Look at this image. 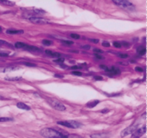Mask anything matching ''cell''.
<instances>
[{"mask_svg":"<svg viewBox=\"0 0 147 138\" xmlns=\"http://www.w3.org/2000/svg\"><path fill=\"white\" fill-rule=\"evenodd\" d=\"M94 55H95V57L98 59H103V56L100 55L99 54H95Z\"/></svg>","mask_w":147,"mask_h":138,"instance_id":"obj_36","label":"cell"},{"mask_svg":"<svg viewBox=\"0 0 147 138\" xmlns=\"http://www.w3.org/2000/svg\"><path fill=\"white\" fill-rule=\"evenodd\" d=\"M91 138H108V135L107 133H96L91 135Z\"/></svg>","mask_w":147,"mask_h":138,"instance_id":"obj_8","label":"cell"},{"mask_svg":"<svg viewBox=\"0 0 147 138\" xmlns=\"http://www.w3.org/2000/svg\"><path fill=\"white\" fill-rule=\"evenodd\" d=\"M64 61H65L64 58H57V59L53 60V62H57V63H63V62H64Z\"/></svg>","mask_w":147,"mask_h":138,"instance_id":"obj_22","label":"cell"},{"mask_svg":"<svg viewBox=\"0 0 147 138\" xmlns=\"http://www.w3.org/2000/svg\"><path fill=\"white\" fill-rule=\"evenodd\" d=\"M22 64L23 65H25V66H27V67H36V65H35V64H32V63H30V62H22Z\"/></svg>","mask_w":147,"mask_h":138,"instance_id":"obj_23","label":"cell"},{"mask_svg":"<svg viewBox=\"0 0 147 138\" xmlns=\"http://www.w3.org/2000/svg\"><path fill=\"white\" fill-rule=\"evenodd\" d=\"M27 45H25V43L23 42H17L14 44V46L17 49H21V48H25L26 46Z\"/></svg>","mask_w":147,"mask_h":138,"instance_id":"obj_17","label":"cell"},{"mask_svg":"<svg viewBox=\"0 0 147 138\" xmlns=\"http://www.w3.org/2000/svg\"><path fill=\"white\" fill-rule=\"evenodd\" d=\"M42 44L45 45H46V46H50V45H51L53 44V42L51 41H50V40L44 39V40H42Z\"/></svg>","mask_w":147,"mask_h":138,"instance_id":"obj_21","label":"cell"},{"mask_svg":"<svg viewBox=\"0 0 147 138\" xmlns=\"http://www.w3.org/2000/svg\"><path fill=\"white\" fill-rule=\"evenodd\" d=\"M22 79V77H6L5 80H9V81H18L21 80Z\"/></svg>","mask_w":147,"mask_h":138,"instance_id":"obj_18","label":"cell"},{"mask_svg":"<svg viewBox=\"0 0 147 138\" xmlns=\"http://www.w3.org/2000/svg\"><path fill=\"white\" fill-rule=\"evenodd\" d=\"M63 44L65 45H73V41H69V40H65V41H63L62 42Z\"/></svg>","mask_w":147,"mask_h":138,"instance_id":"obj_24","label":"cell"},{"mask_svg":"<svg viewBox=\"0 0 147 138\" xmlns=\"http://www.w3.org/2000/svg\"><path fill=\"white\" fill-rule=\"evenodd\" d=\"M71 74H74V75H77V76H81L82 75V73L79 71H74V72H72Z\"/></svg>","mask_w":147,"mask_h":138,"instance_id":"obj_30","label":"cell"},{"mask_svg":"<svg viewBox=\"0 0 147 138\" xmlns=\"http://www.w3.org/2000/svg\"><path fill=\"white\" fill-rule=\"evenodd\" d=\"M135 70L137 71V72H142L144 71V69L141 67H135Z\"/></svg>","mask_w":147,"mask_h":138,"instance_id":"obj_32","label":"cell"},{"mask_svg":"<svg viewBox=\"0 0 147 138\" xmlns=\"http://www.w3.org/2000/svg\"><path fill=\"white\" fill-rule=\"evenodd\" d=\"M94 79L95 80H103V77H101V76H95L94 77Z\"/></svg>","mask_w":147,"mask_h":138,"instance_id":"obj_38","label":"cell"},{"mask_svg":"<svg viewBox=\"0 0 147 138\" xmlns=\"http://www.w3.org/2000/svg\"><path fill=\"white\" fill-rule=\"evenodd\" d=\"M113 46H115V47H116V48H120L121 47V45H120V43L119 42H113Z\"/></svg>","mask_w":147,"mask_h":138,"instance_id":"obj_25","label":"cell"},{"mask_svg":"<svg viewBox=\"0 0 147 138\" xmlns=\"http://www.w3.org/2000/svg\"><path fill=\"white\" fill-rule=\"evenodd\" d=\"M0 100H4V98L3 97H1V96H0Z\"/></svg>","mask_w":147,"mask_h":138,"instance_id":"obj_44","label":"cell"},{"mask_svg":"<svg viewBox=\"0 0 147 138\" xmlns=\"http://www.w3.org/2000/svg\"><path fill=\"white\" fill-rule=\"evenodd\" d=\"M70 52H75V53H78V51H74V50H70Z\"/></svg>","mask_w":147,"mask_h":138,"instance_id":"obj_43","label":"cell"},{"mask_svg":"<svg viewBox=\"0 0 147 138\" xmlns=\"http://www.w3.org/2000/svg\"><path fill=\"white\" fill-rule=\"evenodd\" d=\"M1 32H2V29H1V27H0V33H1Z\"/></svg>","mask_w":147,"mask_h":138,"instance_id":"obj_45","label":"cell"},{"mask_svg":"<svg viewBox=\"0 0 147 138\" xmlns=\"http://www.w3.org/2000/svg\"><path fill=\"white\" fill-rule=\"evenodd\" d=\"M113 2L122 9H132L135 8L134 4L131 1L127 0H113Z\"/></svg>","mask_w":147,"mask_h":138,"instance_id":"obj_2","label":"cell"},{"mask_svg":"<svg viewBox=\"0 0 147 138\" xmlns=\"http://www.w3.org/2000/svg\"><path fill=\"white\" fill-rule=\"evenodd\" d=\"M0 57H9V55H8L7 53L0 52Z\"/></svg>","mask_w":147,"mask_h":138,"instance_id":"obj_35","label":"cell"},{"mask_svg":"<svg viewBox=\"0 0 147 138\" xmlns=\"http://www.w3.org/2000/svg\"><path fill=\"white\" fill-rule=\"evenodd\" d=\"M70 124V126H71V128H73V129H77V128H79L80 126H81V124L77 121H74V120H70L69 121Z\"/></svg>","mask_w":147,"mask_h":138,"instance_id":"obj_10","label":"cell"},{"mask_svg":"<svg viewBox=\"0 0 147 138\" xmlns=\"http://www.w3.org/2000/svg\"><path fill=\"white\" fill-rule=\"evenodd\" d=\"M91 42H92L93 43H95V44H98L99 42V40L98 39H89Z\"/></svg>","mask_w":147,"mask_h":138,"instance_id":"obj_33","label":"cell"},{"mask_svg":"<svg viewBox=\"0 0 147 138\" xmlns=\"http://www.w3.org/2000/svg\"><path fill=\"white\" fill-rule=\"evenodd\" d=\"M108 112V110H106V109H105V110H103L101 111V112L102 113H106V112Z\"/></svg>","mask_w":147,"mask_h":138,"instance_id":"obj_42","label":"cell"},{"mask_svg":"<svg viewBox=\"0 0 147 138\" xmlns=\"http://www.w3.org/2000/svg\"><path fill=\"white\" fill-rule=\"evenodd\" d=\"M0 2L4 5L7 6H14L15 5V2L12 1H8V0H0Z\"/></svg>","mask_w":147,"mask_h":138,"instance_id":"obj_14","label":"cell"},{"mask_svg":"<svg viewBox=\"0 0 147 138\" xmlns=\"http://www.w3.org/2000/svg\"><path fill=\"white\" fill-rule=\"evenodd\" d=\"M17 107L21 110H30V107L23 102H18L17 104Z\"/></svg>","mask_w":147,"mask_h":138,"instance_id":"obj_9","label":"cell"},{"mask_svg":"<svg viewBox=\"0 0 147 138\" xmlns=\"http://www.w3.org/2000/svg\"><path fill=\"white\" fill-rule=\"evenodd\" d=\"M70 37H72L73 39H78L80 38V35L77 34H70Z\"/></svg>","mask_w":147,"mask_h":138,"instance_id":"obj_26","label":"cell"},{"mask_svg":"<svg viewBox=\"0 0 147 138\" xmlns=\"http://www.w3.org/2000/svg\"><path fill=\"white\" fill-rule=\"evenodd\" d=\"M6 32H7V34H23L24 31L23 30H16V29H7Z\"/></svg>","mask_w":147,"mask_h":138,"instance_id":"obj_11","label":"cell"},{"mask_svg":"<svg viewBox=\"0 0 147 138\" xmlns=\"http://www.w3.org/2000/svg\"><path fill=\"white\" fill-rule=\"evenodd\" d=\"M45 54H47V55L50 56V57H53V52L51 51V50L47 49V50H45Z\"/></svg>","mask_w":147,"mask_h":138,"instance_id":"obj_29","label":"cell"},{"mask_svg":"<svg viewBox=\"0 0 147 138\" xmlns=\"http://www.w3.org/2000/svg\"><path fill=\"white\" fill-rule=\"evenodd\" d=\"M20 69V67H16V66H11V67H7L4 69L3 72H9V71H15L17 69Z\"/></svg>","mask_w":147,"mask_h":138,"instance_id":"obj_16","label":"cell"},{"mask_svg":"<svg viewBox=\"0 0 147 138\" xmlns=\"http://www.w3.org/2000/svg\"><path fill=\"white\" fill-rule=\"evenodd\" d=\"M147 132V126L144 125L143 127L141 128H138V129H136L134 133L131 135V138H141L144 134H145Z\"/></svg>","mask_w":147,"mask_h":138,"instance_id":"obj_6","label":"cell"},{"mask_svg":"<svg viewBox=\"0 0 147 138\" xmlns=\"http://www.w3.org/2000/svg\"><path fill=\"white\" fill-rule=\"evenodd\" d=\"M80 68H81V67L78 66V65H75V66H73V67H71V69H80Z\"/></svg>","mask_w":147,"mask_h":138,"instance_id":"obj_37","label":"cell"},{"mask_svg":"<svg viewBox=\"0 0 147 138\" xmlns=\"http://www.w3.org/2000/svg\"><path fill=\"white\" fill-rule=\"evenodd\" d=\"M118 56L120 58H122V59H126V58H127L129 55H127V54H123V53H119Z\"/></svg>","mask_w":147,"mask_h":138,"instance_id":"obj_27","label":"cell"},{"mask_svg":"<svg viewBox=\"0 0 147 138\" xmlns=\"http://www.w3.org/2000/svg\"><path fill=\"white\" fill-rule=\"evenodd\" d=\"M47 102L55 110L59 111H65L66 110V107H65L63 104H62L60 102L55 100V99H48Z\"/></svg>","mask_w":147,"mask_h":138,"instance_id":"obj_3","label":"cell"},{"mask_svg":"<svg viewBox=\"0 0 147 138\" xmlns=\"http://www.w3.org/2000/svg\"><path fill=\"white\" fill-rule=\"evenodd\" d=\"M29 20L31 22H32L34 24H46L50 23V22L46 19L42 18V17H31L29 18Z\"/></svg>","mask_w":147,"mask_h":138,"instance_id":"obj_5","label":"cell"},{"mask_svg":"<svg viewBox=\"0 0 147 138\" xmlns=\"http://www.w3.org/2000/svg\"><path fill=\"white\" fill-rule=\"evenodd\" d=\"M137 129H138V125H136V124L132 125H131L129 127L123 129L120 132V136H121V138H125V137L129 135L130 134H133L134 132Z\"/></svg>","mask_w":147,"mask_h":138,"instance_id":"obj_4","label":"cell"},{"mask_svg":"<svg viewBox=\"0 0 147 138\" xmlns=\"http://www.w3.org/2000/svg\"><path fill=\"white\" fill-rule=\"evenodd\" d=\"M102 45L103 46H106V47H109V46H110V44H109V42H103L102 43Z\"/></svg>","mask_w":147,"mask_h":138,"instance_id":"obj_34","label":"cell"},{"mask_svg":"<svg viewBox=\"0 0 147 138\" xmlns=\"http://www.w3.org/2000/svg\"><path fill=\"white\" fill-rule=\"evenodd\" d=\"M136 51H137L138 55H144L147 52V49H146L145 46H138L136 49Z\"/></svg>","mask_w":147,"mask_h":138,"instance_id":"obj_12","label":"cell"},{"mask_svg":"<svg viewBox=\"0 0 147 138\" xmlns=\"http://www.w3.org/2000/svg\"><path fill=\"white\" fill-rule=\"evenodd\" d=\"M120 45H123V46H126V47H129V46H130V44H129V42H122L120 43Z\"/></svg>","mask_w":147,"mask_h":138,"instance_id":"obj_31","label":"cell"},{"mask_svg":"<svg viewBox=\"0 0 147 138\" xmlns=\"http://www.w3.org/2000/svg\"><path fill=\"white\" fill-rule=\"evenodd\" d=\"M40 135L45 138H67V135H65L61 132L52 128H44L40 131Z\"/></svg>","mask_w":147,"mask_h":138,"instance_id":"obj_1","label":"cell"},{"mask_svg":"<svg viewBox=\"0 0 147 138\" xmlns=\"http://www.w3.org/2000/svg\"><path fill=\"white\" fill-rule=\"evenodd\" d=\"M93 52H95V54H98V53H103V51L102 49H98V48H95V49H93Z\"/></svg>","mask_w":147,"mask_h":138,"instance_id":"obj_28","label":"cell"},{"mask_svg":"<svg viewBox=\"0 0 147 138\" xmlns=\"http://www.w3.org/2000/svg\"><path fill=\"white\" fill-rule=\"evenodd\" d=\"M106 72H108V73L111 74H113V75H115V74H119L120 73V70L119 69H117V68H116L115 67H110V68H107L106 70H105Z\"/></svg>","mask_w":147,"mask_h":138,"instance_id":"obj_7","label":"cell"},{"mask_svg":"<svg viewBox=\"0 0 147 138\" xmlns=\"http://www.w3.org/2000/svg\"><path fill=\"white\" fill-rule=\"evenodd\" d=\"M82 48H83V49H90L91 46H90V45H84V46H82Z\"/></svg>","mask_w":147,"mask_h":138,"instance_id":"obj_39","label":"cell"},{"mask_svg":"<svg viewBox=\"0 0 147 138\" xmlns=\"http://www.w3.org/2000/svg\"><path fill=\"white\" fill-rule=\"evenodd\" d=\"M54 77H58V78H63V75H60V74H55Z\"/></svg>","mask_w":147,"mask_h":138,"instance_id":"obj_41","label":"cell"},{"mask_svg":"<svg viewBox=\"0 0 147 138\" xmlns=\"http://www.w3.org/2000/svg\"><path fill=\"white\" fill-rule=\"evenodd\" d=\"M12 120H13V119L9 118V117H0V122H5L12 121Z\"/></svg>","mask_w":147,"mask_h":138,"instance_id":"obj_20","label":"cell"},{"mask_svg":"<svg viewBox=\"0 0 147 138\" xmlns=\"http://www.w3.org/2000/svg\"><path fill=\"white\" fill-rule=\"evenodd\" d=\"M26 49L29 50V51H33V52H35V51H40V49L38 47L34 46H29V45H26L25 46Z\"/></svg>","mask_w":147,"mask_h":138,"instance_id":"obj_19","label":"cell"},{"mask_svg":"<svg viewBox=\"0 0 147 138\" xmlns=\"http://www.w3.org/2000/svg\"><path fill=\"white\" fill-rule=\"evenodd\" d=\"M100 67H101V69H104V70H106L107 68H108V67L107 66H106V65H102L100 66Z\"/></svg>","mask_w":147,"mask_h":138,"instance_id":"obj_40","label":"cell"},{"mask_svg":"<svg viewBox=\"0 0 147 138\" xmlns=\"http://www.w3.org/2000/svg\"><path fill=\"white\" fill-rule=\"evenodd\" d=\"M57 123L58 125H60L65 126V127H67L68 128H71V126H70V124L69 121H59Z\"/></svg>","mask_w":147,"mask_h":138,"instance_id":"obj_15","label":"cell"},{"mask_svg":"<svg viewBox=\"0 0 147 138\" xmlns=\"http://www.w3.org/2000/svg\"><path fill=\"white\" fill-rule=\"evenodd\" d=\"M99 102H100L99 100H93L92 102H89L86 104V107H89V108H93V107H95Z\"/></svg>","mask_w":147,"mask_h":138,"instance_id":"obj_13","label":"cell"}]
</instances>
